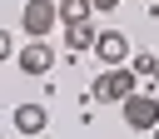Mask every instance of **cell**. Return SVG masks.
Segmentation results:
<instances>
[{"mask_svg": "<svg viewBox=\"0 0 159 139\" xmlns=\"http://www.w3.org/2000/svg\"><path fill=\"white\" fill-rule=\"evenodd\" d=\"M134 89H139V74H134L129 65H104V74L94 79V89H89V94H94L99 104H119V99H124V94H134Z\"/></svg>", "mask_w": 159, "mask_h": 139, "instance_id": "obj_1", "label": "cell"}, {"mask_svg": "<svg viewBox=\"0 0 159 139\" xmlns=\"http://www.w3.org/2000/svg\"><path fill=\"white\" fill-rule=\"evenodd\" d=\"M55 25H60V10H55V0H25V10H20V30H25L30 40H45Z\"/></svg>", "mask_w": 159, "mask_h": 139, "instance_id": "obj_2", "label": "cell"}, {"mask_svg": "<svg viewBox=\"0 0 159 139\" xmlns=\"http://www.w3.org/2000/svg\"><path fill=\"white\" fill-rule=\"evenodd\" d=\"M119 104H124V124H129V129L149 134V129L159 124V99H154V94H139V89H134V94H124Z\"/></svg>", "mask_w": 159, "mask_h": 139, "instance_id": "obj_3", "label": "cell"}, {"mask_svg": "<svg viewBox=\"0 0 159 139\" xmlns=\"http://www.w3.org/2000/svg\"><path fill=\"white\" fill-rule=\"evenodd\" d=\"M94 55H99V65H124L129 60V40L119 35V30H94V45H89Z\"/></svg>", "mask_w": 159, "mask_h": 139, "instance_id": "obj_4", "label": "cell"}, {"mask_svg": "<svg viewBox=\"0 0 159 139\" xmlns=\"http://www.w3.org/2000/svg\"><path fill=\"white\" fill-rule=\"evenodd\" d=\"M15 65H20V74H35V79H40V74H50V65H55V50H50L45 40H30V45L15 55Z\"/></svg>", "mask_w": 159, "mask_h": 139, "instance_id": "obj_5", "label": "cell"}, {"mask_svg": "<svg viewBox=\"0 0 159 139\" xmlns=\"http://www.w3.org/2000/svg\"><path fill=\"white\" fill-rule=\"evenodd\" d=\"M50 124V109L45 104H15V129L20 134H40Z\"/></svg>", "mask_w": 159, "mask_h": 139, "instance_id": "obj_6", "label": "cell"}, {"mask_svg": "<svg viewBox=\"0 0 159 139\" xmlns=\"http://www.w3.org/2000/svg\"><path fill=\"white\" fill-rule=\"evenodd\" d=\"M65 45H70V55H75V50H89V45H94V25H89V20L65 25Z\"/></svg>", "mask_w": 159, "mask_h": 139, "instance_id": "obj_7", "label": "cell"}, {"mask_svg": "<svg viewBox=\"0 0 159 139\" xmlns=\"http://www.w3.org/2000/svg\"><path fill=\"white\" fill-rule=\"evenodd\" d=\"M55 10H60V25H80V20H89L94 10H89V0H55Z\"/></svg>", "mask_w": 159, "mask_h": 139, "instance_id": "obj_8", "label": "cell"}, {"mask_svg": "<svg viewBox=\"0 0 159 139\" xmlns=\"http://www.w3.org/2000/svg\"><path fill=\"white\" fill-rule=\"evenodd\" d=\"M124 65H129L134 74H154V65H159V60H154V55H134V60H124Z\"/></svg>", "mask_w": 159, "mask_h": 139, "instance_id": "obj_9", "label": "cell"}, {"mask_svg": "<svg viewBox=\"0 0 159 139\" xmlns=\"http://www.w3.org/2000/svg\"><path fill=\"white\" fill-rule=\"evenodd\" d=\"M5 60H15V40H10V30H0V65Z\"/></svg>", "mask_w": 159, "mask_h": 139, "instance_id": "obj_10", "label": "cell"}, {"mask_svg": "<svg viewBox=\"0 0 159 139\" xmlns=\"http://www.w3.org/2000/svg\"><path fill=\"white\" fill-rule=\"evenodd\" d=\"M89 10H99V15H109V10H119V0H89Z\"/></svg>", "mask_w": 159, "mask_h": 139, "instance_id": "obj_11", "label": "cell"}, {"mask_svg": "<svg viewBox=\"0 0 159 139\" xmlns=\"http://www.w3.org/2000/svg\"><path fill=\"white\" fill-rule=\"evenodd\" d=\"M149 79H154V84H159V65H154V74H149Z\"/></svg>", "mask_w": 159, "mask_h": 139, "instance_id": "obj_12", "label": "cell"}, {"mask_svg": "<svg viewBox=\"0 0 159 139\" xmlns=\"http://www.w3.org/2000/svg\"><path fill=\"white\" fill-rule=\"evenodd\" d=\"M149 134H154V139H159V124H154V129H149Z\"/></svg>", "mask_w": 159, "mask_h": 139, "instance_id": "obj_13", "label": "cell"}]
</instances>
